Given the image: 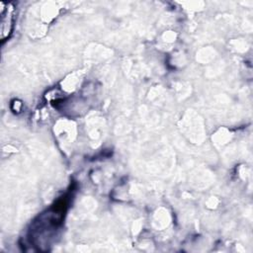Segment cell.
Wrapping results in <instances>:
<instances>
[{
	"mask_svg": "<svg viewBox=\"0 0 253 253\" xmlns=\"http://www.w3.org/2000/svg\"><path fill=\"white\" fill-rule=\"evenodd\" d=\"M0 14H1V38L8 37L10 33V26L12 25L13 18V6L10 3H0Z\"/></svg>",
	"mask_w": 253,
	"mask_h": 253,
	"instance_id": "obj_1",
	"label": "cell"
}]
</instances>
